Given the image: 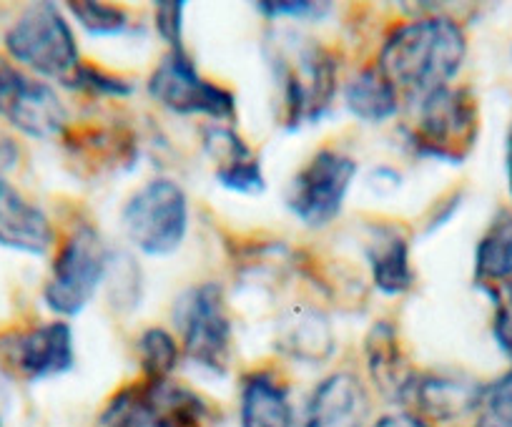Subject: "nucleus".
<instances>
[{"label":"nucleus","mask_w":512,"mask_h":427,"mask_svg":"<svg viewBox=\"0 0 512 427\" xmlns=\"http://www.w3.org/2000/svg\"><path fill=\"white\" fill-rule=\"evenodd\" d=\"M475 427H512V367L482 387Z\"/></svg>","instance_id":"25"},{"label":"nucleus","mask_w":512,"mask_h":427,"mask_svg":"<svg viewBox=\"0 0 512 427\" xmlns=\"http://www.w3.org/2000/svg\"><path fill=\"white\" fill-rule=\"evenodd\" d=\"M184 0H161L154 3V28L169 51H181L184 46Z\"/></svg>","instance_id":"28"},{"label":"nucleus","mask_w":512,"mask_h":427,"mask_svg":"<svg viewBox=\"0 0 512 427\" xmlns=\"http://www.w3.org/2000/svg\"><path fill=\"white\" fill-rule=\"evenodd\" d=\"M149 96L176 116H206L214 124L236 119V96L199 73L186 48L169 51L151 71Z\"/></svg>","instance_id":"10"},{"label":"nucleus","mask_w":512,"mask_h":427,"mask_svg":"<svg viewBox=\"0 0 512 427\" xmlns=\"http://www.w3.org/2000/svg\"><path fill=\"white\" fill-rule=\"evenodd\" d=\"M206 156L214 161V179L221 189L241 196H259L267 189L262 161L249 144L229 126L204 129Z\"/></svg>","instance_id":"16"},{"label":"nucleus","mask_w":512,"mask_h":427,"mask_svg":"<svg viewBox=\"0 0 512 427\" xmlns=\"http://www.w3.org/2000/svg\"><path fill=\"white\" fill-rule=\"evenodd\" d=\"M400 96L395 83L377 66L354 73L342 91L347 111L362 124H384L395 119L400 111Z\"/></svg>","instance_id":"21"},{"label":"nucleus","mask_w":512,"mask_h":427,"mask_svg":"<svg viewBox=\"0 0 512 427\" xmlns=\"http://www.w3.org/2000/svg\"><path fill=\"white\" fill-rule=\"evenodd\" d=\"M0 360L26 382L68 375L76 367V342L68 322L53 319L0 340Z\"/></svg>","instance_id":"12"},{"label":"nucleus","mask_w":512,"mask_h":427,"mask_svg":"<svg viewBox=\"0 0 512 427\" xmlns=\"http://www.w3.org/2000/svg\"><path fill=\"white\" fill-rule=\"evenodd\" d=\"M372 402L354 372H334L314 387L302 427H369Z\"/></svg>","instance_id":"15"},{"label":"nucleus","mask_w":512,"mask_h":427,"mask_svg":"<svg viewBox=\"0 0 512 427\" xmlns=\"http://www.w3.org/2000/svg\"><path fill=\"white\" fill-rule=\"evenodd\" d=\"M274 345L284 357L302 365H322L334 355L332 322L314 307H294L277 322Z\"/></svg>","instance_id":"17"},{"label":"nucleus","mask_w":512,"mask_h":427,"mask_svg":"<svg viewBox=\"0 0 512 427\" xmlns=\"http://www.w3.org/2000/svg\"><path fill=\"white\" fill-rule=\"evenodd\" d=\"M113 252L101 232L88 224L73 229L53 257L51 274L43 284V304L56 317H76L91 304L108 279Z\"/></svg>","instance_id":"7"},{"label":"nucleus","mask_w":512,"mask_h":427,"mask_svg":"<svg viewBox=\"0 0 512 427\" xmlns=\"http://www.w3.org/2000/svg\"><path fill=\"white\" fill-rule=\"evenodd\" d=\"M0 119L36 141L63 136L68 109L56 88L0 56Z\"/></svg>","instance_id":"11"},{"label":"nucleus","mask_w":512,"mask_h":427,"mask_svg":"<svg viewBox=\"0 0 512 427\" xmlns=\"http://www.w3.org/2000/svg\"><path fill=\"white\" fill-rule=\"evenodd\" d=\"M505 179H507V189L512 194V124L507 129V139H505Z\"/></svg>","instance_id":"31"},{"label":"nucleus","mask_w":512,"mask_h":427,"mask_svg":"<svg viewBox=\"0 0 512 427\" xmlns=\"http://www.w3.org/2000/svg\"><path fill=\"white\" fill-rule=\"evenodd\" d=\"M407 146L420 159L460 166L480 139V106L470 88L445 86L410 101Z\"/></svg>","instance_id":"3"},{"label":"nucleus","mask_w":512,"mask_h":427,"mask_svg":"<svg viewBox=\"0 0 512 427\" xmlns=\"http://www.w3.org/2000/svg\"><path fill=\"white\" fill-rule=\"evenodd\" d=\"M211 410L201 395L174 380L121 387L103 407L98 427H206Z\"/></svg>","instance_id":"8"},{"label":"nucleus","mask_w":512,"mask_h":427,"mask_svg":"<svg viewBox=\"0 0 512 427\" xmlns=\"http://www.w3.org/2000/svg\"><path fill=\"white\" fill-rule=\"evenodd\" d=\"M485 294L490 297L492 309V337H495L497 347L512 357V279L510 282L495 284V287H485Z\"/></svg>","instance_id":"27"},{"label":"nucleus","mask_w":512,"mask_h":427,"mask_svg":"<svg viewBox=\"0 0 512 427\" xmlns=\"http://www.w3.org/2000/svg\"><path fill=\"white\" fill-rule=\"evenodd\" d=\"M357 171L359 164L344 151L319 149L284 191L289 214L309 229L329 227L342 214Z\"/></svg>","instance_id":"9"},{"label":"nucleus","mask_w":512,"mask_h":427,"mask_svg":"<svg viewBox=\"0 0 512 427\" xmlns=\"http://www.w3.org/2000/svg\"><path fill=\"white\" fill-rule=\"evenodd\" d=\"M174 325L189 365L211 377L229 372L234 325L219 284L204 282L181 292L174 302Z\"/></svg>","instance_id":"6"},{"label":"nucleus","mask_w":512,"mask_h":427,"mask_svg":"<svg viewBox=\"0 0 512 427\" xmlns=\"http://www.w3.org/2000/svg\"><path fill=\"white\" fill-rule=\"evenodd\" d=\"M241 427H294V407L289 390L274 372L254 370L241 380Z\"/></svg>","instance_id":"19"},{"label":"nucleus","mask_w":512,"mask_h":427,"mask_svg":"<svg viewBox=\"0 0 512 427\" xmlns=\"http://www.w3.org/2000/svg\"><path fill=\"white\" fill-rule=\"evenodd\" d=\"M467 58V36L450 16H422L400 23L384 38L377 68L407 101L452 86Z\"/></svg>","instance_id":"1"},{"label":"nucleus","mask_w":512,"mask_h":427,"mask_svg":"<svg viewBox=\"0 0 512 427\" xmlns=\"http://www.w3.org/2000/svg\"><path fill=\"white\" fill-rule=\"evenodd\" d=\"M68 11L76 18L78 26L96 38H116L128 31V13L121 6L101 3V0H78L68 3Z\"/></svg>","instance_id":"24"},{"label":"nucleus","mask_w":512,"mask_h":427,"mask_svg":"<svg viewBox=\"0 0 512 427\" xmlns=\"http://www.w3.org/2000/svg\"><path fill=\"white\" fill-rule=\"evenodd\" d=\"M480 382L465 375H447V372H412L400 405L412 415L422 417L430 425L452 422L477 410L482 397Z\"/></svg>","instance_id":"13"},{"label":"nucleus","mask_w":512,"mask_h":427,"mask_svg":"<svg viewBox=\"0 0 512 427\" xmlns=\"http://www.w3.org/2000/svg\"><path fill=\"white\" fill-rule=\"evenodd\" d=\"M364 360H367V370L374 387L387 400L400 402V395L405 390L407 380L412 377V372L407 370L395 325H390V322H374L369 327L367 340H364Z\"/></svg>","instance_id":"20"},{"label":"nucleus","mask_w":512,"mask_h":427,"mask_svg":"<svg viewBox=\"0 0 512 427\" xmlns=\"http://www.w3.org/2000/svg\"><path fill=\"white\" fill-rule=\"evenodd\" d=\"M254 8L262 16L267 18H289V21H317V18L327 16L329 11H324L322 3H307V0H299V3H292V0H272V3H254Z\"/></svg>","instance_id":"29"},{"label":"nucleus","mask_w":512,"mask_h":427,"mask_svg":"<svg viewBox=\"0 0 512 427\" xmlns=\"http://www.w3.org/2000/svg\"><path fill=\"white\" fill-rule=\"evenodd\" d=\"M477 287H495L512 279V214L500 211L475 247Z\"/></svg>","instance_id":"22"},{"label":"nucleus","mask_w":512,"mask_h":427,"mask_svg":"<svg viewBox=\"0 0 512 427\" xmlns=\"http://www.w3.org/2000/svg\"><path fill=\"white\" fill-rule=\"evenodd\" d=\"M372 284L384 297H402L415 284L407 237L395 227H377L364 244Z\"/></svg>","instance_id":"18"},{"label":"nucleus","mask_w":512,"mask_h":427,"mask_svg":"<svg viewBox=\"0 0 512 427\" xmlns=\"http://www.w3.org/2000/svg\"><path fill=\"white\" fill-rule=\"evenodd\" d=\"M372 427H432V425L427 420H422V417L402 410V412H395V415H384L382 420L374 422Z\"/></svg>","instance_id":"30"},{"label":"nucleus","mask_w":512,"mask_h":427,"mask_svg":"<svg viewBox=\"0 0 512 427\" xmlns=\"http://www.w3.org/2000/svg\"><path fill=\"white\" fill-rule=\"evenodd\" d=\"M53 244L56 232L46 211L8 176H0V247L26 257H46Z\"/></svg>","instance_id":"14"},{"label":"nucleus","mask_w":512,"mask_h":427,"mask_svg":"<svg viewBox=\"0 0 512 427\" xmlns=\"http://www.w3.org/2000/svg\"><path fill=\"white\" fill-rule=\"evenodd\" d=\"M189 194L179 181L156 176L128 196L121 229L128 244L146 257H171L189 234Z\"/></svg>","instance_id":"5"},{"label":"nucleus","mask_w":512,"mask_h":427,"mask_svg":"<svg viewBox=\"0 0 512 427\" xmlns=\"http://www.w3.org/2000/svg\"><path fill=\"white\" fill-rule=\"evenodd\" d=\"M6 58L41 81L63 83L81 66L76 33L56 3H33L3 36Z\"/></svg>","instance_id":"4"},{"label":"nucleus","mask_w":512,"mask_h":427,"mask_svg":"<svg viewBox=\"0 0 512 427\" xmlns=\"http://www.w3.org/2000/svg\"><path fill=\"white\" fill-rule=\"evenodd\" d=\"M0 427H6V425H3V420H0Z\"/></svg>","instance_id":"32"},{"label":"nucleus","mask_w":512,"mask_h":427,"mask_svg":"<svg viewBox=\"0 0 512 427\" xmlns=\"http://www.w3.org/2000/svg\"><path fill=\"white\" fill-rule=\"evenodd\" d=\"M274 86L279 91L282 126L299 131L322 121L337 96V58L314 38L279 33L267 48Z\"/></svg>","instance_id":"2"},{"label":"nucleus","mask_w":512,"mask_h":427,"mask_svg":"<svg viewBox=\"0 0 512 427\" xmlns=\"http://www.w3.org/2000/svg\"><path fill=\"white\" fill-rule=\"evenodd\" d=\"M63 86L93 98H128L134 93V83L131 81L116 76V73L103 71L98 66H86V63H81Z\"/></svg>","instance_id":"26"},{"label":"nucleus","mask_w":512,"mask_h":427,"mask_svg":"<svg viewBox=\"0 0 512 427\" xmlns=\"http://www.w3.org/2000/svg\"><path fill=\"white\" fill-rule=\"evenodd\" d=\"M136 357L144 380H171L181 362V345L164 327H149L136 340Z\"/></svg>","instance_id":"23"}]
</instances>
